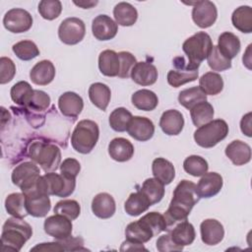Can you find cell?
I'll list each match as a JSON object with an SVG mask.
<instances>
[{
  "instance_id": "38",
  "label": "cell",
  "mask_w": 252,
  "mask_h": 252,
  "mask_svg": "<svg viewBox=\"0 0 252 252\" xmlns=\"http://www.w3.org/2000/svg\"><path fill=\"white\" fill-rule=\"evenodd\" d=\"M199 88L206 95H216L222 91L223 80L218 73L207 72L199 79Z\"/></svg>"
},
{
  "instance_id": "23",
  "label": "cell",
  "mask_w": 252,
  "mask_h": 252,
  "mask_svg": "<svg viewBox=\"0 0 252 252\" xmlns=\"http://www.w3.org/2000/svg\"><path fill=\"white\" fill-rule=\"evenodd\" d=\"M26 206L29 215L34 218H43L47 215L51 208L49 195L35 193L26 196Z\"/></svg>"
},
{
  "instance_id": "31",
  "label": "cell",
  "mask_w": 252,
  "mask_h": 252,
  "mask_svg": "<svg viewBox=\"0 0 252 252\" xmlns=\"http://www.w3.org/2000/svg\"><path fill=\"white\" fill-rule=\"evenodd\" d=\"M113 16L117 25L122 27H131L138 19V12L130 3L119 2L113 9Z\"/></svg>"
},
{
  "instance_id": "49",
  "label": "cell",
  "mask_w": 252,
  "mask_h": 252,
  "mask_svg": "<svg viewBox=\"0 0 252 252\" xmlns=\"http://www.w3.org/2000/svg\"><path fill=\"white\" fill-rule=\"evenodd\" d=\"M50 96L43 91L34 90L33 96L32 101L30 102L29 106L26 107L27 110L35 111V112H41L46 110L50 105Z\"/></svg>"
},
{
  "instance_id": "24",
  "label": "cell",
  "mask_w": 252,
  "mask_h": 252,
  "mask_svg": "<svg viewBox=\"0 0 252 252\" xmlns=\"http://www.w3.org/2000/svg\"><path fill=\"white\" fill-rule=\"evenodd\" d=\"M55 77V67L49 60L37 62L30 72V78L35 85L46 86L50 84Z\"/></svg>"
},
{
  "instance_id": "14",
  "label": "cell",
  "mask_w": 252,
  "mask_h": 252,
  "mask_svg": "<svg viewBox=\"0 0 252 252\" xmlns=\"http://www.w3.org/2000/svg\"><path fill=\"white\" fill-rule=\"evenodd\" d=\"M128 134L137 141L146 142L155 134V125L153 121L143 116H133L127 128Z\"/></svg>"
},
{
  "instance_id": "41",
  "label": "cell",
  "mask_w": 252,
  "mask_h": 252,
  "mask_svg": "<svg viewBox=\"0 0 252 252\" xmlns=\"http://www.w3.org/2000/svg\"><path fill=\"white\" fill-rule=\"evenodd\" d=\"M207 95L199 87H192L181 91L178 94L179 103L186 109L191 110L196 104L206 101Z\"/></svg>"
},
{
  "instance_id": "19",
  "label": "cell",
  "mask_w": 252,
  "mask_h": 252,
  "mask_svg": "<svg viewBox=\"0 0 252 252\" xmlns=\"http://www.w3.org/2000/svg\"><path fill=\"white\" fill-rule=\"evenodd\" d=\"M222 177L218 172H206L197 184V190L201 198H211L217 195L222 188Z\"/></svg>"
},
{
  "instance_id": "53",
  "label": "cell",
  "mask_w": 252,
  "mask_h": 252,
  "mask_svg": "<svg viewBox=\"0 0 252 252\" xmlns=\"http://www.w3.org/2000/svg\"><path fill=\"white\" fill-rule=\"evenodd\" d=\"M157 249L159 252H170V251H182L183 247L175 244L171 239L170 233L160 235L157 240Z\"/></svg>"
},
{
  "instance_id": "36",
  "label": "cell",
  "mask_w": 252,
  "mask_h": 252,
  "mask_svg": "<svg viewBox=\"0 0 252 252\" xmlns=\"http://www.w3.org/2000/svg\"><path fill=\"white\" fill-rule=\"evenodd\" d=\"M33 93L34 90L26 81H20L16 83L10 91L12 100L17 104L24 106L25 108L28 107L30 102L32 101Z\"/></svg>"
},
{
  "instance_id": "10",
  "label": "cell",
  "mask_w": 252,
  "mask_h": 252,
  "mask_svg": "<svg viewBox=\"0 0 252 252\" xmlns=\"http://www.w3.org/2000/svg\"><path fill=\"white\" fill-rule=\"evenodd\" d=\"M174 69L167 73V83L173 87L178 88L186 83L194 82L198 79V70L191 69L185 62L183 56L175 57L172 61Z\"/></svg>"
},
{
  "instance_id": "42",
  "label": "cell",
  "mask_w": 252,
  "mask_h": 252,
  "mask_svg": "<svg viewBox=\"0 0 252 252\" xmlns=\"http://www.w3.org/2000/svg\"><path fill=\"white\" fill-rule=\"evenodd\" d=\"M132 117V113L125 107L115 108L109 115V125L116 132L127 131Z\"/></svg>"
},
{
  "instance_id": "2",
  "label": "cell",
  "mask_w": 252,
  "mask_h": 252,
  "mask_svg": "<svg viewBox=\"0 0 252 252\" xmlns=\"http://www.w3.org/2000/svg\"><path fill=\"white\" fill-rule=\"evenodd\" d=\"M32 235V228L27 221L20 218H10L3 224L1 250L19 252Z\"/></svg>"
},
{
  "instance_id": "28",
  "label": "cell",
  "mask_w": 252,
  "mask_h": 252,
  "mask_svg": "<svg viewBox=\"0 0 252 252\" xmlns=\"http://www.w3.org/2000/svg\"><path fill=\"white\" fill-rule=\"evenodd\" d=\"M169 233L173 242L182 247L192 244L196 236L193 224L187 220L176 223L173 228L169 230Z\"/></svg>"
},
{
  "instance_id": "25",
  "label": "cell",
  "mask_w": 252,
  "mask_h": 252,
  "mask_svg": "<svg viewBox=\"0 0 252 252\" xmlns=\"http://www.w3.org/2000/svg\"><path fill=\"white\" fill-rule=\"evenodd\" d=\"M108 154L110 158L116 161L124 162L134 155V147L132 143L125 138H114L108 145Z\"/></svg>"
},
{
  "instance_id": "57",
  "label": "cell",
  "mask_w": 252,
  "mask_h": 252,
  "mask_svg": "<svg viewBox=\"0 0 252 252\" xmlns=\"http://www.w3.org/2000/svg\"><path fill=\"white\" fill-rule=\"evenodd\" d=\"M125 250H147L143 243H137L134 241H130L128 239H126L120 247V251H125Z\"/></svg>"
},
{
  "instance_id": "32",
  "label": "cell",
  "mask_w": 252,
  "mask_h": 252,
  "mask_svg": "<svg viewBox=\"0 0 252 252\" xmlns=\"http://www.w3.org/2000/svg\"><path fill=\"white\" fill-rule=\"evenodd\" d=\"M89 97L94 105L104 111L110 101L111 92L105 84L94 83L89 88Z\"/></svg>"
},
{
  "instance_id": "52",
  "label": "cell",
  "mask_w": 252,
  "mask_h": 252,
  "mask_svg": "<svg viewBox=\"0 0 252 252\" xmlns=\"http://www.w3.org/2000/svg\"><path fill=\"white\" fill-rule=\"evenodd\" d=\"M80 170H81L80 162L73 158H65L60 164V173L67 177L76 178Z\"/></svg>"
},
{
  "instance_id": "21",
  "label": "cell",
  "mask_w": 252,
  "mask_h": 252,
  "mask_svg": "<svg viewBox=\"0 0 252 252\" xmlns=\"http://www.w3.org/2000/svg\"><path fill=\"white\" fill-rule=\"evenodd\" d=\"M116 210L113 197L105 192L96 194L92 201V211L99 219L111 218Z\"/></svg>"
},
{
  "instance_id": "6",
  "label": "cell",
  "mask_w": 252,
  "mask_h": 252,
  "mask_svg": "<svg viewBox=\"0 0 252 252\" xmlns=\"http://www.w3.org/2000/svg\"><path fill=\"white\" fill-rule=\"evenodd\" d=\"M227 134V123L222 119H215L200 126L194 132V140L200 147L210 149L225 139Z\"/></svg>"
},
{
  "instance_id": "1",
  "label": "cell",
  "mask_w": 252,
  "mask_h": 252,
  "mask_svg": "<svg viewBox=\"0 0 252 252\" xmlns=\"http://www.w3.org/2000/svg\"><path fill=\"white\" fill-rule=\"evenodd\" d=\"M200 198L197 185L194 182L183 179L177 184L168 209L163 214L168 231L176 223L187 220L191 210Z\"/></svg>"
},
{
  "instance_id": "58",
  "label": "cell",
  "mask_w": 252,
  "mask_h": 252,
  "mask_svg": "<svg viewBox=\"0 0 252 252\" xmlns=\"http://www.w3.org/2000/svg\"><path fill=\"white\" fill-rule=\"evenodd\" d=\"M73 3L83 9H90L94 6H95L98 2L97 1H73Z\"/></svg>"
},
{
  "instance_id": "16",
  "label": "cell",
  "mask_w": 252,
  "mask_h": 252,
  "mask_svg": "<svg viewBox=\"0 0 252 252\" xmlns=\"http://www.w3.org/2000/svg\"><path fill=\"white\" fill-rule=\"evenodd\" d=\"M130 77L140 86H151L157 82L158 73L155 65L150 62L141 61L134 65Z\"/></svg>"
},
{
  "instance_id": "43",
  "label": "cell",
  "mask_w": 252,
  "mask_h": 252,
  "mask_svg": "<svg viewBox=\"0 0 252 252\" xmlns=\"http://www.w3.org/2000/svg\"><path fill=\"white\" fill-rule=\"evenodd\" d=\"M183 168L188 174L195 177H199L204 175L208 171L209 165L204 158L193 155L189 156L184 159Z\"/></svg>"
},
{
  "instance_id": "46",
  "label": "cell",
  "mask_w": 252,
  "mask_h": 252,
  "mask_svg": "<svg viewBox=\"0 0 252 252\" xmlns=\"http://www.w3.org/2000/svg\"><path fill=\"white\" fill-rule=\"evenodd\" d=\"M208 65L213 71H225L231 68V60L224 57L219 50L217 45H213L210 54L207 57Z\"/></svg>"
},
{
  "instance_id": "55",
  "label": "cell",
  "mask_w": 252,
  "mask_h": 252,
  "mask_svg": "<svg viewBox=\"0 0 252 252\" xmlns=\"http://www.w3.org/2000/svg\"><path fill=\"white\" fill-rule=\"evenodd\" d=\"M52 251V252H58V251H65L64 246L61 244L60 241H54V242H46V243H40L35 245L31 249V251Z\"/></svg>"
},
{
  "instance_id": "37",
  "label": "cell",
  "mask_w": 252,
  "mask_h": 252,
  "mask_svg": "<svg viewBox=\"0 0 252 252\" xmlns=\"http://www.w3.org/2000/svg\"><path fill=\"white\" fill-rule=\"evenodd\" d=\"M5 208L9 215L24 219L29 213L26 206V196L24 193H12L7 196L5 200Z\"/></svg>"
},
{
  "instance_id": "5",
  "label": "cell",
  "mask_w": 252,
  "mask_h": 252,
  "mask_svg": "<svg viewBox=\"0 0 252 252\" xmlns=\"http://www.w3.org/2000/svg\"><path fill=\"white\" fill-rule=\"evenodd\" d=\"M99 137L97 124L89 119L79 121L71 135V145L80 154H89L95 147Z\"/></svg>"
},
{
  "instance_id": "50",
  "label": "cell",
  "mask_w": 252,
  "mask_h": 252,
  "mask_svg": "<svg viewBox=\"0 0 252 252\" xmlns=\"http://www.w3.org/2000/svg\"><path fill=\"white\" fill-rule=\"evenodd\" d=\"M118 55L120 58V71L118 77L121 79H127L130 77L132 68L137 63L136 57L128 51H121Z\"/></svg>"
},
{
  "instance_id": "7",
  "label": "cell",
  "mask_w": 252,
  "mask_h": 252,
  "mask_svg": "<svg viewBox=\"0 0 252 252\" xmlns=\"http://www.w3.org/2000/svg\"><path fill=\"white\" fill-rule=\"evenodd\" d=\"M42 178L45 191L49 196L65 198L70 196L76 187V178L67 177L55 171L46 172Z\"/></svg>"
},
{
  "instance_id": "40",
  "label": "cell",
  "mask_w": 252,
  "mask_h": 252,
  "mask_svg": "<svg viewBox=\"0 0 252 252\" xmlns=\"http://www.w3.org/2000/svg\"><path fill=\"white\" fill-rule=\"evenodd\" d=\"M214 113L215 112H214L213 105L207 100L196 104L190 110V116H191L192 122L195 126H198V127L212 121L214 118Z\"/></svg>"
},
{
  "instance_id": "27",
  "label": "cell",
  "mask_w": 252,
  "mask_h": 252,
  "mask_svg": "<svg viewBox=\"0 0 252 252\" xmlns=\"http://www.w3.org/2000/svg\"><path fill=\"white\" fill-rule=\"evenodd\" d=\"M126 239L137 243H146L150 241L155 235L149 225L142 220L130 222L125 229Z\"/></svg>"
},
{
  "instance_id": "3",
  "label": "cell",
  "mask_w": 252,
  "mask_h": 252,
  "mask_svg": "<svg viewBox=\"0 0 252 252\" xmlns=\"http://www.w3.org/2000/svg\"><path fill=\"white\" fill-rule=\"evenodd\" d=\"M28 156L33 162L40 165L45 172L56 171L61 164L60 149L48 142H32L29 147Z\"/></svg>"
},
{
  "instance_id": "17",
  "label": "cell",
  "mask_w": 252,
  "mask_h": 252,
  "mask_svg": "<svg viewBox=\"0 0 252 252\" xmlns=\"http://www.w3.org/2000/svg\"><path fill=\"white\" fill-rule=\"evenodd\" d=\"M58 107L64 116L76 118L84 108V101L78 94L74 92H66L59 96Z\"/></svg>"
},
{
  "instance_id": "4",
  "label": "cell",
  "mask_w": 252,
  "mask_h": 252,
  "mask_svg": "<svg viewBox=\"0 0 252 252\" xmlns=\"http://www.w3.org/2000/svg\"><path fill=\"white\" fill-rule=\"evenodd\" d=\"M212 48V38L205 32H196L188 37L182 44V49L188 57L187 65L195 70H198L201 62L208 57Z\"/></svg>"
},
{
  "instance_id": "39",
  "label": "cell",
  "mask_w": 252,
  "mask_h": 252,
  "mask_svg": "<svg viewBox=\"0 0 252 252\" xmlns=\"http://www.w3.org/2000/svg\"><path fill=\"white\" fill-rule=\"evenodd\" d=\"M139 190L147 197L151 205L160 202L164 196V184L155 177L146 179Z\"/></svg>"
},
{
  "instance_id": "9",
  "label": "cell",
  "mask_w": 252,
  "mask_h": 252,
  "mask_svg": "<svg viewBox=\"0 0 252 252\" xmlns=\"http://www.w3.org/2000/svg\"><path fill=\"white\" fill-rule=\"evenodd\" d=\"M86 33L84 22L76 17L67 18L61 22L58 28L60 40L68 45H74L83 40Z\"/></svg>"
},
{
  "instance_id": "48",
  "label": "cell",
  "mask_w": 252,
  "mask_h": 252,
  "mask_svg": "<svg viewBox=\"0 0 252 252\" xmlns=\"http://www.w3.org/2000/svg\"><path fill=\"white\" fill-rule=\"evenodd\" d=\"M141 219L149 225V227L154 232L155 236L159 234L161 231L167 230L164 217H163V215H161L159 213L151 212V213H148L145 216H143Z\"/></svg>"
},
{
  "instance_id": "18",
  "label": "cell",
  "mask_w": 252,
  "mask_h": 252,
  "mask_svg": "<svg viewBox=\"0 0 252 252\" xmlns=\"http://www.w3.org/2000/svg\"><path fill=\"white\" fill-rule=\"evenodd\" d=\"M201 239L207 245L219 244L224 236L222 224L215 219H207L200 224Z\"/></svg>"
},
{
  "instance_id": "29",
  "label": "cell",
  "mask_w": 252,
  "mask_h": 252,
  "mask_svg": "<svg viewBox=\"0 0 252 252\" xmlns=\"http://www.w3.org/2000/svg\"><path fill=\"white\" fill-rule=\"evenodd\" d=\"M217 46L220 52L224 57L231 60L232 58L236 57V55L239 53L241 44L238 36H236L232 32H224L219 36V41Z\"/></svg>"
},
{
  "instance_id": "30",
  "label": "cell",
  "mask_w": 252,
  "mask_h": 252,
  "mask_svg": "<svg viewBox=\"0 0 252 252\" xmlns=\"http://www.w3.org/2000/svg\"><path fill=\"white\" fill-rule=\"evenodd\" d=\"M152 171L155 178L164 185L170 184L175 177V168L173 164L164 158L154 159L152 163Z\"/></svg>"
},
{
  "instance_id": "13",
  "label": "cell",
  "mask_w": 252,
  "mask_h": 252,
  "mask_svg": "<svg viewBox=\"0 0 252 252\" xmlns=\"http://www.w3.org/2000/svg\"><path fill=\"white\" fill-rule=\"evenodd\" d=\"M218 18L216 5L208 0L197 1L192 9V19L201 29L212 27Z\"/></svg>"
},
{
  "instance_id": "44",
  "label": "cell",
  "mask_w": 252,
  "mask_h": 252,
  "mask_svg": "<svg viewBox=\"0 0 252 252\" xmlns=\"http://www.w3.org/2000/svg\"><path fill=\"white\" fill-rule=\"evenodd\" d=\"M16 56L24 61H29L39 55V49L32 40H21L12 47Z\"/></svg>"
},
{
  "instance_id": "45",
  "label": "cell",
  "mask_w": 252,
  "mask_h": 252,
  "mask_svg": "<svg viewBox=\"0 0 252 252\" xmlns=\"http://www.w3.org/2000/svg\"><path fill=\"white\" fill-rule=\"evenodd\" d=\"M53 212L58 215H62L71 220H76L81 213L80 204L76 200H61L56 203Z\"/></svg>"
},
{
  "instance_id": "8",
  "label": "cell",
  "mask_w": 252,
  "mask_h": 252,
  "mask_svg": "<svg viewBox=\"0 0 252 252\" xmlns=\"http://www.w3.org/2000/svg\"><path fill=\"white\" fill-rule=\"evenodd\" d=\"M39 167L33 161H24L17 165L11 175L13 184L18 186L22 192L33 186L40 178Z\"/></svg>"
},
{
  "instance_id": "12",
  "label": "cell",
  "mask_w": 252,
  "mask_h": 252,
  "mask_svg": "<svg viewBox=\"0 0 252 252\" xmlns=\"http://www.w3.org/2000/svg\"><path fill=\"white\" fill-rule=\"evenodd\" d=\"M44 231L56 240H63L71 236L73 224L68 218L55 214L44 220Z\"/></svg>"
},
{
  "instance_id": "11",
  "label": "cell",
  "mask_w": 252,
  "mask_h": 252,
  "mask_svg": "<svg viewBox=\"0 0 252 252\" xmlns=\"http://www.w3.org/2000/svg\"><path fill=\"white\" fill-rule=\"evenodd\" d=\"M3 25L6 30L13 33L26 32L32 26V17L27 10L14 8L5 14Z\"/></svg>"
},
{
  "instance_id": "33",
  "label": "cell",
  "mask_w": 252,
  "mask_h": 252,
  "mask_svg": "<svg viewBox=\"0 0 252 252\" xmlns=\"http://www.w3.org/2000/svg\"><path fill=\"white\" fill-rule=\"evenodd\" d=\"M151 206L152 205L147 197L140 190H138L137 192L129 195L124 204V210L129 216L137 217L142 213H145Z\"/></svg>"
},
{
  "instance_id": "56",
  "label": "cell",
  "mask_w": 252,
  "mask_h": 252,
  "mask_svg": "<svg viewBox=\"0 0 252 252\" xmlns=\"http://www.w3.org/2000/svg\"><path fill=\"white\" fill-rule=\"evenodd\" d=\"M240 129L244 135L251 137V112L245 114L240 121Z\"/></svg>"
},
{
  "instance_id": "15",
  "label": "cell",
  "mask_w": 252,
  "mask_h": 252,
  "mask_svg": "<svg viewBox=\"0 0 252 252\" xmlns=\"http://www.w3.org/2000/svg\"><path fill=\"white\" fill-rule=\"evenodd\" d=\"M92 32L94 36L98 40L112 39L117 32L118 25L107 15H98L93 20Z\"/></svg>"
},
{
  "instance_id": "47",
  "label": "cell",
  "mask_w": 252,
  "mask_h": 252,
  "mask_svg": "<svg viewBox=\"0 0 252 252\" xmlns=\"http://www.w3.org/2000/svg\"><path fill=\"white\" fill-rule=\"evenodd\" d=\"M62 12V4L59 0H42L38 4V13L48 21L57 19Z\"/></svg>"
},
{
  "instance_id": "35",
  "label": "cell",
  "mask_w": 252,
  "mask_h": 252,
  "mask_svg": "<svg viewBox=\"0 0 252 252\" xmlns=\"http://www.w3.org/2000/svg\"><path fill=\"white\" fill-rule=\"evenodd\" d=\"M131 100L136 108L144 111H152L158 104V95L154 92L146 89L135 92L132 94Z\"/></svg>"
},
{
  "instance_id": "34",
  "label": "cell",
  "mask_w": 252,
  "mask_h": 252,
  "mask_svg": "<svg viewBox=\"0 0 252 252\" xmlns=\"http://www.w3.org/2000/svg\"><path fill=\"white\" fill-rule=\"evenodd\" d=\"M233 27L241 32L250 33L252 32V9L250 6H240L236 8L231 16Z\"/></svg>"
},
{
  "instance_id": "54",
  "label": "cell",
  "mask_w": 252,
  "mask_h": 252,
  "mask_svg": "<svg viewBox=\"0 0 252 252\" xmlns=\"http://www.w3.org/2000/svg\"><path fill=\"white\" fill-rule=\"evenodd\" d=\"M61 242V244L64 246L65 251H77V250H86V248L83 247L84 240L81 237H68L63 240H58Z\"/></svg>"
},
{
  "instance_id": "51",
  "label": "cell",
  "mask_w": 252,
  "mask_h": 252,
  "mask_svg": "<svg viewBox=\"0 0 252 252\" xmlns=\"http://www.w3.org/2000/svg\"><path fill=\"white\" fill-rule=\"evenodd\" d=\"M16 74V66L12 59L8 57L0 58V84L11 82Z\"/></svg>"
},
{
  "instance_id": "22",
  "label": "cell",
  "mask_w": 252,
  "mask_h": 252,
  "mask_svg": "<svg viewBox=\"0 0 252 252\" xmlns=\"http://www.w3.org/2000/svg\"><path fill=\"white\" fill-rule=\"evenodd\" d=\"M225 156L234 165H244L251 159V148L240 140H234L225 148Z\"/></svg>"
},
{
  "instance_id": "20",
  "label": "cell",
  "mask_w": 252,
  "mask_h": 252,
  "mask_svg": "<svg viewBox=\"0 0 252 252\" xmlns=\"http://www.w3.org/2000/svg\"><path fill=\"white\" fill-rule=\"evenodd\" d=\"M159 126L162 132L168 136H176L181 133L184 127V118L176 109L165 110L159 119Z\"/></svg>"
},
{
  "instance_id": "26",
  "label": "cell",
  "mask_w": 252,
  "mask_h": 252,
  "mask_svg": "<svg viewBox=\"0 0 252 252\" xmlns=\"http://www.w3.org/2000/svg\"><path fill=\"white\" fill-rule=\"evenodd\" d=\"M98 69L106 77H116L120 71V58L114 50L106 49L98 56Z\"/></svg>"
}]
</instances>
